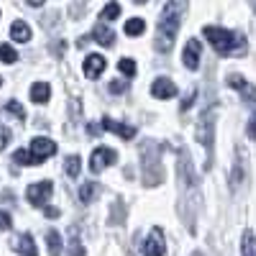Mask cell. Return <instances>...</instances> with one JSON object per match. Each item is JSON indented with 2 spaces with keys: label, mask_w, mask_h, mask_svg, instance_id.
Masks as SVG:
<instances>
[{
  "label": "cell",
  "mask_w": 256,
  "mask_h": 256,
  "mask_svg": "<svg viewBox=\"0 0 256 256\" xmlns=\"http://www.w3.org/2000/svg\"><path fill=\"white\" fill-rule=\"evenodd\" d=\"M52 192H54L52 182H34V184H28V190H26V198H28L31 205L44 208V205L49 202V198H52Z\"/></svg>",
  "instance_id": "277c9868"
},
{
  "label": "cell",
  "mask_w": 256,
  "mask_h": 256,
  "mask_svg": "<svg viewBox=\"0 0 256 256\" xmlns=\"http://www.w3.org/2000/svg\"><path fill=\"white\" fill-rule=\"evenodd\" d=\"M0 88H3V80H0Z\"/></svg>",
  "instance_id": "d6a6232c"
},
{
  "label": "cell",
  "mask_w": 256,
  "mask_h": 256,
  "mask_svg": "<svg viewBox=\"0 0 256 256\" xmlns=\"http://www.w3.org/2000/svg\"><path fill=\"white\" fill-rule=\"evenodd\" d=\"M244 256H256V236H254V230H246L244 233Z\"/></svg>",
  "instance_id": "ffe728a7"
},
{
  "label": "cell",
  "mask_w": 256,
  "mask_h": 256,
  "mask_svg": "<svg viewBox=\"0 0 256 256\" xmlns=\"http://www.w3.org/2000/svg\"><path fill=\"white\" fill-rule=\"evenodd\" d=\"M98 192H100V184H98V182H84V184L80 187V200H82L84 205H90V202L98 198Z\"/></svg>",
  "instance_id": "e0dca14e"
},
{
  "label": "cell",
  "mask_w": 256,
  "mask_h": 256,
  "mask_svg": "<svg viewBox=\"0 0 256 256\" xmlns=\"http://www.w3.org/2000/svg\"><path fill=\"white\" fill-rule=\"evenodd\" d=\"M200 52H202V44H200L198 38H190L187 46H184V54H182L187 70H198L200 67Z\"/></svg>",
  "instance_id": "ba28073f"
},
{
  "label": "cell",
  "mask_w": 256,
  "mask_h": 256,
  "mask_svg": "<svg viewBox=\"0 0 256 256\" xmlns=\"http://www.w3.org/2000/svg\"><path fill=\"white\" fill-rule=\"evenodd\" d=\"M118 70H120L126 77H134V74H136V64H134V59H120V62H118Z\"/></svg>",
  "instance_id": "d4e9b609"
},
{
  "label": "cell",
  "mask_w": 256,
  "mask_h": 256,
  "mask_svg": "<svg viewBox=\"0 0 256 256\" xmlns=\"http://www.w3.org/2000/svg\"><path fill=\"white\" fill-rule=\"evenodd\" d=\"M56 154V144L52 141V138H34L31 141V148H28V156H31V164L34 166H38L44 159H49V156H54Z\"/></svg>",
  "instance_id": "3957f363"
},
{
  "label": "cell",
  "mask_w": 256,
  "mask_h": 256,
  "mask_svg": "<svg viewBox=\"0 0 256 256\" xmlns=\"http://www.w3.org/2000/svg\"><path fill=\"white\" fill-rule=\"evenodd\" d=\"M67 256H84V248H82L80 236H77V228H72V241H70V254Z\"/></svg>",
  "instance_id": "cb8c5ba5"
},
{
  "label": "cell",
  "mask_w": 256,
  "mask_h": 256,
  "mask_svg": "<svg viewBox=\"0 0 256 256\" xmlns=\"http://www.w3.org/2000/svg\"><path fill=\"white\" fill-rule=\"evenodd\" d=\"M187 10V3H166L164 6V18L159 24V31H156V52H169L174 46V36L180 31V18L182 13Z\"/></svg>",
  "instance_id": "6da1fadb"
},
{
  "label": "cell",
  "mask_w": 256,
  "mask_h": 256,
  "mask_svg": "<svg viewBox=\"0 0 256 256\" xmlns=\"http://www.w3.org/2000/svg\"><path fill=\"white\" fill-rule=\"evenodd\" d=\"M202 34L210 41V46L216 49L220 56H233V54H244L246 52V38L241 34H236V31L218 28V26H205Z\"/></svg>",
  "instance_id": "7a4b0ae2"
},
{
  "label": "cell",
  "mask_w": 256,
  "mask_h": 256,
  "mask_svg": "<svg viewBox=\"0 0 256 256\" xmlns=\"http://www.w3.org/2000/svg\"><path fill=\"white\" fill-rule=\"evenodd\" d=\"M118 16H120V6H118V3H110V6H105V8H102L100 20L105 24V20H116Z\"/></svg>",
  "instance_id": "7402d4cb"
},
{
  "label": "cell",
  "mask_w": 256,
  "mask_h": 256,
  "mask_svg": "<svg viewBox=\"0 0 256 256\" xmlns=\"http://www.w3.org/2000/svg\"><path fill=\"white\" fill-rule=\"evenodd\" d=\"M146 28V20L144 18H131V20H126V34L128 36H141Z\"/></svg>",
  "instance_id": "ac0fdd59"
},
{
  "label": "cell",
  "mask_w": 256,
  "mask_h": 256,
  "mask_svg": "<svg viewBox=\"0 0 256 256\" xmlns=\"http://www.w3.org/2000/svg\"><path fill=\"white\" fill-rule=\"evenodd\" d=\"M8 141H10V131H8L6 126H0V148H6Z\"/></svg>",
  "instance_id": "83f0119b"
},
{
  "label": "cell",
  "mask_w": 256,
  "mask_h": 256,
  "mask_svg": "<svg viewBox=\"0 0 256 256\" xmlns=\"http://www.w3.org/2000/svg\"><path fill=\"white\" fill-rule=\"evenodd\" d=\"M123 90H126V82H120V80H113V82H110V92L120 95Z\"/></svg>",
  "instance_id": "f1b7e54d"
},
{
  "label": "cell",
  "mask_w": 256,
  "mask_h": 256,
  "mask_svg": "<svg viewBox=\"0 0 256 256\" xmlns=\"http://www.w3.org/2000/svg\"><path fill=\"white\" fill-rule=\"evenodd\" d=\"M0 62H6V64H16V62H18L16 49H13V46H8V44H0Z\"/></svg>",
  "instance_id": "603a6c76"
},
{
  "label": "cell",
  "mask_w": 256,
  "mask_h": 256,
  "mask_svg": "<svg viewBox=\"0 0 256 256\" xmlns=\"http://www.w3.org/2000/svg\"><path fill=\"white\" fill-rule=\"evenodd\" d=\"M13 248L18 254H24V256H38V248H36V244L31 238V233H24V236L13 238Z\"/></svg>",
  "instance_id": "4fadbf2b"
},
{
  "label": "cell",
  "mask_w": 256,
  "mask_h": 256,
  "mask_svg": "<svg viewBox=\"0 0 256 256\" xmlns=\"http://www.w3.org/2000/svg\"><path fill=\"white\" fill-rule=\"evenodd\" d=\"M46 241H49V254L52 256H59L62 254V236H59L56 230H49L46 233Z\"/></svg>",
  "instance_id": "d6986e66"
},
{
  "label": "cell",
  "mask_w": 256,
  "mask_h": 256,
  "mask_svg": "<svg viewBox=\"0 0 256 256\" xmlns=\"http://www.w3.org/2000/svg\"><path fill=\"white\" fill-rule=\"evenodd\" d=\"M92 38L98 41L100 46H113L116 44V34L110 31V26H105V24H98L92 28Z\"/></svg>",
  "instance_id": "5bb4252c"
},
{
  "label": "cell",
  "mask_w": 256,
  "mask_h": 256,
  "mask_svg": "<svg viewBox=\"0 0 256 256\" xmlns=\"http://www.w3.org/2000/svg\"><path fill=\"white\" fill-rule=\"evenodd\" d=\"M116 159H118V154L113 152V148H108V146H100V148H95L92 156H90V169L98 174V172H102L105 166L116 164Z\"/></svg>",
  "instance_id": "8992f818"
},
{
  "label": "cell",
  "mask_w": 256,
  "mask_h": 256,
  "mask_svg": "<svg viewBox=\"0 0 256 256\" xmlns=\"http://www.w3.org/2000/svg\"><path fill=\"white\" fill-rule=\"evenodd\" d=\"M244 156H246V152L238 146V159H236V164H233V174H230V190L233 192H238L241 184L246 182V162H244Z\"/></svg>",
  "instance_id": "30bf717a"
},
{
  "label": "cell",
  "mask_w": 256,
  "mask_h": 256,
  "mask_svg": "<svg viewBox=\"0 0 256 256\" xmlns=\"http://www.w3.org/2000/svg\"><path fill=\"white\" fill-rule=\"evenodd\" d=\"M228 84H230L233 90H238L241 98H244L248 105H254V108H256V88H254L251 82H246L241 74H230V77H228Z\"/></svg>",
  "instance_id": "52a82bcc"
},
{
  "label": "cell",
  "mask_w": 256,
  "mask_h": 256,
  "mask_svg": "<svg viewBox=\"0 0 256 256\" xmlns=\"http://www.w3.org/2000/svg\"><path fill=\"white\" fill-rule=\"evenodd\" d=\"M152 95L159 98V100H169V98L177 95V84H174L172 80H166V77H159V80H154V84H152Z\"/></svg>",
  "instance_id": "7c38bea8"
},
{
  "label": "cell",
  "mask_w": 256,
  "mask_h": 256,
  "mask_svg": "<svg viewBox=\"0 0 256 256\" xmlns=\"http://www.w3.org/2000/svg\"><path fill=\"white\" fill-rule=\"evenodd\" d=\"M46 216H49V218H59V210H56V208H49Z\"/></svg>",
  "instance_id": "1f68e13d"
},
{
  "label": "cell",
  "mask_w": 256,
  "mask_h": 256,
  "mask_svg": "<svg viewBox=\"0 0 256 256\" xmlns=\"http://www.w3.org/2000/svg\"><path fill=\"white\" fill-rule=\"evenodd\" d=\"M64 164H67V174H70V177H77V174H80V164H82L80 156H70Z\"/></svg>",
  "instance_id": "484cf974"
},
{
  "label": "cell",
  "mask_w": 256,
  "mask_h": 256,
  "mask_svg": "<svg viewBox=\"0 0 256 256\" xmlns=\"http://www.w3.org/2000/svg\"><path fill=\"white\" fill-rule=\"evenodd\" d=\"M10 36H13V41H18V44H26V41H31V28H28V24H24V20H16V24L10 26Z\"/></svg>",
  "instance_id": "2e32d148"
},
{
  "label": "cell",
  "mask_w": 256,
  "mask_h": 256,
  "mask_svg": "<svg viewBox=\"0 0 256 256\" xmlns=\"http://www.w3.org/2000/svg\"><path fill=\"white\" fill-rule=\"evenodd\" d=\"M10 226H13L10 216H8V212H3V210H0V230H10Z\"/></svg>",
  "instance_id": "4316f807"
},
{
  "label": "cell",
  "mask_w": 256,
  "mask_h": 256,
  "mask_svg": "<svg viewBox=\"0 0 256 256\" xmlns=\"http://www.w3.org/2000/svg\"><path fill=\"white\" fill-rule=\"evenodd\" d=\"M49 98H52V88H49V82H36L34 88H31V100H34L36 105L49 102Z\"/></svg>",
  "instance_id": "9a60e30c"
},
{
  "label": "cell",
  "mask_w": 256,
  "mask_h": 256,
  "mask_svg": "<svg viewBox=\"0 0 256 256\" xmlns=\"http://www.w3.org/2000/svg\"><path fill=\"white\" fill-rule=\"evenodd\" d=\"M105 67H108V62H105V56H100V54H90L88 59H84V67H82V72H84V77L95 80V77H100V74L105 72Z\"/></svg>",
  "instance_id": "8fae6325"
},
{
  "label": "cell",
  "mask_w": 256,
  "mask_h": 256,
  "mask_svg": "<svg viewBox=\"0 0 256 256\" xmlns=\"http://www.w3.org/2000/svg\"><path fill=\"white\" fill-rule=\"evenodd\" d=\"M164 254H166V238H164V230L156 226L144 244V256H164Z\"/></svg>",
  "instance_id": "5b68a950"
},
{
  "label": "cell",
  "mask_w": 256,
  "mask_h": 256,
  "mask_svg": "<svg viewBox=\"0 0 256 256\" xmlns=\"http://www.w3.org/2000/svg\"><path fill=\"white\" fill-rule=\"evenodd\" d=\"M248 136H251V138L256 141V118H254V120L248 123Z\"/></svg>",
  "instance_id": "4dcf8cb0"
},
{
  "label": "cell",
  "mask_w": 256,
  "mask_h": 256,
  "mask_svg": "<svg viewBox=\"0 0 256 256\" xmlns=\"http://www.w3.org/2000/svg\"><path fill=\"white\" fill-rule=\"evenodd\" d=\"M195 98H198V90H192V92H190V98H184V102H182V110H187L190 105L195 102Z\"/></svg>",
  "instance_id": "f546056e"
},
{
  "label": "cell",
  "mask_w": 256,
  "mask_h": 256,
  "mask_svg": "<svg viewBox=\"0 0 256 256\" xmlns=\"http://www.w3.org/2000/svg\"><path fill=\"white\" fill-rule=\"evenodd\" d=\"M254 10H256V3H254Z\"/></svg>",
  "instance_id": "836d02e7"
},
{
  "label": "cell",
  "mask_w": 256,
  "mask_h": 256,
  "mask_svg": "<svg viewBox=\"0 0 256 256\" xmlns=\"http://www.w3.org/2000/svg\"><path fill=\"white\" fill-rule=\"evenodd\" d=\"M6 110H8V113H13L20 123L26 120V110H24V105H20L18 100H8V102H6Z\"/></svg>",
  "instance_id": "44dd1931"
},
{
  "label": "cell",
  "mask_w": 256,
  "mask_h": 256,
  "mask_svg": "<svg viewBox=\"0 0 256 256\" xmlns=\"http://www.w3.org/2000/svg\"><path fill=\"white\" fill-rule=\"evenodd\" d=\"M100 128H105V131H113V134H118L123 141H131V138L136 136V128H134V126L118 123V120H113V118H102V120H100Z\"/></svg>",
  "instance_id": "9c48e42d"
}]
</instances>
